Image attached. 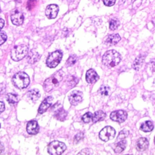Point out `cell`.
<instances>
[{
	"label": "cell",
	"instance_id": "1",
	"mask_svg": "<svg viewBox=\"0 0 155 155\" xmlns=\"http://www.w3.org/2000/svg\"><path fill=\"white\" fill-rule=\"evenodd\" d=\"M121 60L120 54L114 50L106 51L102 56V63L108 67H114L116 66Z\"/></svg>",
	"mask_w": 155,
	"mask_h": 155
},
{
	"label": "cell",
	"instance_id": "2",
	"mask_svg": "<svg viewBox=\"0 0 155 155\" xmlns=\"http://www.w3.org/2000/svg\"><path fill=\"white\" fill-rule=\"evenodd\" d=\"M63 78V71L59 70L54 73L50 78L47 79L43 85L44 89L45 91L49 92L52 90L54 88L58 86Z\"/></svg>",
	"mask_w": 155,
	"mask_h": 155
},
{
	"label": "cell",
	"instance_id": "3",
	"mask_svg": "<svg viewBox=\"0 0 155 155\" xmlns=\"http://www.w3.org/2000/svg\"><path fill=\"white\" fill-rule=\"evenodd\" d=\"M12 82L15 87L22 89L26 88L28 85L30 79L25 73L20 71L14 75L12 78Z\"/></svg>",
	"mask_w": 155,
	"mask_h": 155
},
{
	"label": "cell",
	"instance_id": "4",
	"mask_svg": "<svg viewBox=\"0 0 155 155\" xmlns=\"http://www.w3.org/2000/svg\"><path fill=\"white\" fill-rule=\"evenodd\" d=\"M28 53V47L24 44L15 46L11 50V58L15 61L24 58Z\"/></svg>",
	"mask_w": 155,
	"mask_h": 155
},
{
	"label": "cell",
	"instance_id": "5",
	"mask_svg": "<svg viewBox=\"0 0 155 155\" xmlns=\"http://www.w3.org/2000/svg\"><path fill=\"white\" fill-rule=\"evenodd\" d=\"M48 152L52 155L61 154L66 150V145L64 143L58 140H54L48 145Z\"/></svg>",
	"mask_w": 155,
	"mask_h": 155
},
{
	"label": "cell",
	"instance_id": "6",
	"mask_svg": "<svg viewBox=\"0 0 155 155\" xmlns=\"http://www.w3.org/2000/svg\"><path fill=\"white\" fill-rule=\"evenodd\" d=\"M62 57V53L61 51L56 50L55 51H53V53L50 54L47 59V65L50 68L56 67L61 61Z\"/></svg>",
	"mask_w": 155,
	"mask_h": 155
},
{
	"label": "cell",
	"instance_id": "7",
	"mask_svg": "<svg viewBox=\"0 0 155 155\" xmlns=\"http://www.w3.org/2000/svg\"><path fill=\"white\" fill-rule=\"evenodd\" d=\"M115 136L114 129L110 126L104 127L99 133V137L101 140L107 142L114 138Z\"/></svg>",
	"mask_w": 155,
	"mask_h": 155
},
{
	"label": "cell",
	"instance_id": "8",
	"mask_svg": "<svg viewBox=\"0 0 155 155\" xmlns=\"http://www.w3.org/2000/svg\"><path fill=\"white\" fill-rule=\"evenodd\" d=\"M11 20L15 25H20L23 23L24 16L22 12L18 8L14 9L11 13Z\"/></svg>",
	"mask_w": 155,
	"mask_h": 155
},
{
	"label": "cell",
	"instance_id": "9",
	"mask_svg": "<svg viewBox=\"0 0 155 155\" xmlns=\"http://www.w3.org/2000/svg\"><path fill=\"white\" fill-rule=\"evenodd\" d=\"M127 117V113L124 110H117L113 111L110 114V118L111 120L117 122H124Z\"/></svg>",
	"mask_w": 155,
	"mask_h": 155
},
{
	"label": "cell",
	"instance_id": "10",
	"mask_svg": "<svg viewBox=\"0 0 155 155\" xmlns=\"http://www.w3.org/2000/svg\"><path fill=\"white\" fill-rule=\"evenodd\" d=\"M82 93L80 91L74 90L69 95L68 99L73 105H77L82 101Z\"/></svg>",
	"mask_w": 155,
	"mask_h": 155
},
{
	"label": "cell",
	"instance_id": "11",
	"mask_svg": "<svg viewBox=\"0 0 155 155\" xmlns=\"http://www.w3.org/2000/svg\"><path fill=\"white\" fill-rule=\"evenodd\" d=\"M59 12V7L56 4H50L45 9V15L48 19H53L57 16Z\"/></svg>",
	"mask_w": 155,
	"mask_h": 155
},
{
	"label": "cell",
	"instance_id": "12",
	"mask_svg": "<svg viewBox=\"0 0 155 155\" xmlns=\"http://www.w3.org/2000/svg\"><path fill=\"white\" fill-rule=\"evenodd\" d=\"M39 125L36 120H30L27 125V131L30 134H36L39 131Z\"/></svg>",
	"mask_w": 155,
	"mask_h": 155
},
{
	"label": "cell",
	"instance_id": "13",
	"mask_svg": "<svg viewBox=\"0 0 155 155\" xmlns=\"http://www.w3.org/2000/svg\"><path fill=\"white\" fill-rule=\"evenodd\" d=\"M99 78L98 74L93 69H90L86 73V81L89 84L96 82Z\"/></svg>",
	"mask_w": 155,
	"mask_h": 155
},
{
	"label": "cell",
	"instance_id": "14",
	"mask_svg": "<svg viewBox=\"0 0 155 155\" xmlns=\"http://www.w3.org/2000/svg\"><path fill=\"white\" fill-rule=\"evenodd\" d=\"M53 97L52 96H48L47 98H45L42 102L41 103V104L39 106V110H38V112L41 114L44 113V112L46 111V110L50 107V106L51 104V102L53 101Z\"/></svg>",
	"mask_w": 155,
	"mask_h": 155
},
{
	"label": "cell",
	"instance_id": "15",
	"mask_svg": "<svg viewBox=\"0 0 155 155\" xmlns=\"http://www.w3.org/2000/svg\"><path fill=\"white\" fill-rule=\"evenodd\" d=\"M148 140L147 138L145 137H141L139 138L136 144V149L139 151H143L146 150L148 147Z\"/></svg>",
	"mask_w": 155,
	"mask_h": 155
},
{
	"label": "cell",
	"instance_id": "16",
	"mask_svg": "<svg viewBox=\"0 0 155 155\" xmlns=\"http://www.w3.org/2000/svg\"><path fill=\"white\" fill-rule=\"evenodd\" d=\"M120 40V36L118 34H111L107 36L105 42L108 45H115Z\"/></svg>",
	"mask_w": 155,
	"mask_h": 155
},
{
	"label": "cell",
	"instance_id": "17",
	"mask_svg": "<svg viewBox=\"0 0 155 155\" xmlns=\"http://www.w3.org/2000/svg\"><path fill=\"white\" fill-rule=\"evenodd\" d=\"M40 58V54L35 50L30 51L27 56V61L30 64H34L37 62Z\"/></svg>",
	"mask_w": 155,
	"mask_h": 155
},
{
	"label": "cell",
	"instance_id": "18",
	"mask_svg": "<svg viewBox=\"0 0 155 155\" xmlns=\"http://www.w3.org/2000/svg\"><path fill=\"white\" fill-rule=\"evenodd\" d=\"M67 115V113L66 112V111L62 107L58 108V110H56L55 111L54 113V116L55 117L61 120V121H63L65 119V117Z\"/></svg>",
	"mask_w": 155,
	"mask_h": 155
},
{
	"label": "cell",
	"instance_id": "19",
	"mask_svg": "<svg viewBox=\"0 0 155 155\" xmlns=\"http://www.w3.org/2000/svg\"><path fill=\"white\" fill-rule=\"evenodd\" d=\"M105 116H106V114L104 111H102L101 110L97 111L93 115L92 121L94 123H96L97 122L103 120L105 118Z\"/></svg>",
	"mask_w": 155,
	"mask_h": 155
},
{
	"label": "cell",
	"instance_id": "20",
	"mask_svg": "<svg viewBox=\"0 0 155 155\" xmlns=\"http://www.w3.org/2000/svg\"><path fill=\"white\" fill-rule=\"evenodd\" d=\"M144 59L145 56L143 55H139L137 56L133 64V68L136 70H139L143 64Z\"/></svg>",
	"mask_w": 155,
	"mask_h": 155
},
{
	"label": "cell",
	"instance_id": "21",
	"mask_svg": "<svg viewBox=\"0 0 155 155\" xmlns=\"http://www.w3.org/2000/svg\"><path fill=\"white\" fill-rule=\"evenodd\" d=\"M27 96L31 101H35L38 100L40 97V93L38 89H33L28 91Z\"/></svg>",
	"mask_w": 155,
	"mask_h": 155
},
{
	"label": "cell",
	"instance_id": "22",
	"mask_svg": "<svg viewBox=\"0 0 155 155\" xmlns=\"http://www.w3.org/2000/svg\"><path fill=\"white\" fill-rule=\"evenodd\" d=\"M140 129L144 132H150L153 129V123L150 120H147L141 124Z\"/></svg>",
	"mask_w": 155,
	"mask_h": 155
},
{
	"label": "cell",
	"instance_id": "23",
	"mask_svg": "<svg viewBox=\"0 0 155 155\" xmlns=\"http://www.w3.org/2000/svg\"><path fill=\"white\" fill-rule=\"evenodd\" d=\"M127 145V142L125 140H122L119 141V142L116 145V147L114 149V152L117 153H119L124 151L125 148H126Z\"/></svg>",
	"mask_w": 155,
	"mask_h": 155
},
{
	"label": "cell",
	"instance_id": "24",
	"mask_svg": "<svg viewBox=\"0 0 155 155\" xmlns=\"http://www.w3.org/2000/svg\"><path fill=\"white\" fill-rule=\"evenodd\" d=\"M6 99L9 104H14L18 102V96L13 93H8L6 96Z\"/></svg>",
	"mask_w": 155,
	"mask_h": 155
},
{
	"label": "cell",
	"instance_id": "25",
	"mask_svg": "<svg viewBox=\"0 0 155 155\" xmlns=\"http://www.w3.org/2000/svg\"><path fill=\"white\" fill-rule=\"evenodd\" d=\"M110 88L107 85H102L99 90V93L102 95V96H107L109 94Z\"/></svg>",
	"mask_w": 155,
	"mask_h": 155
},
{
	"label": "cell",
	"instance_id": "26",
	"mask_svg": "<svg viewBox=\"0 0 155 155\" xmlns=\"http://www.w3.org/2000/svg\"><path fill=\"white\" fill-rule=\"evenodd\" d=\"M77 59H78V58H77L76 55L73 54V55L70 56L67 61L66 65L67 67H69V66H71V65H74L76 63V62L77 61Z\"/></svg>",
	"mask_w": 155,
	"mask_h": 155
},
{
	"label": "cell",
	"instance_id": "27",
	"mask_svg": "<svg viewBox=\"0 0 155 155\" xmlns=\"http://www.w3.org/2000/svg\"><path fill=\"white\" fill-rule=\"evenodd\" d=\"M120 22L117 19H113L110 22V28L111 30H115L117 28Z\"/></svg>",
	"mask_w": 155,
	"mask_h": 155
},
{
	"label": "cell",
	"instance_id": "28",
	"mask_svg": "<svg viewBox=\"0 0 155 155\" xmlns=\"http://www.w3.org/2000/svg\"><path fill=\"white\" fill-rule=\"evenodd\" d=\"M93 114L90 112H88L87 113H85L82 117V120L84 121V122L85 123H88L90 122L91 120H92V118H93Z\"/></svg>",
	"mask_w": 155,
	"mask_h": 155
},
{
	"label": "cell",
	"instance_id": "29",
	"mask_svg": "<svg viewBox=\"0 0 155 155\" xmlns=\"http://www.w3.org/2000/svg\"><path fill=\"white\" fill-rule=\"evenodd\" d=\"M128 133H128V131H127V130H122V131L119 133V135H118V136H117V140L118 141L124 140L125 138H126V137L128 136Z\"/></svg>",
	"mask_w": 155,
	"mask_h": 155
},
{
	"label": "cell",
	"instance_id": "30",
	"mask_svg": "<svg viewBox=\"0 0 155 155\" xmlns=\"http://www.w3.org/2000/svg\"><path fill=\"white\" fill-rule=\"evenodd\" d=\"M7 36L5 31H0V45L4 44L7 40Z\"/></svg>",
	"mask_w": 155,
	"mask_h": 155
},
{
	"label": "cell",
	"instance_id": "31",
	"mask_svg": "<svg viewBox=\"0 0 155 155\" xmlns=\"http://www.w3.org/2000/svg\"><path fill=\"white\" fill-rule=\"evenodd\" d=\"M84 137V133L81 132L77 134L74 138V143H78L80 140H81Z\"/></svg>",
	"mask_w": 155,
	"mask_h": 155
},
{
	"label": "cell",
	"instance_id": "32",
	"mask_svg": "<svg viewBox=\"0 0 155 155\" xmlns=\"http://www.w3.org/2000/svg\"><path fill=\"white\" fill-rule=\"evenodd\" d=\"M93 154V151L90 148H85V149H83L81 150V151H80L78 154H88V155H90V154Z\"/></svg>",
	"mask_w": 155,
	"mask_h": 155
},
{
	"label": "cell",
	"instance_id": "33",
	"mask_svg": "<svg viewBox=\"0 0 155 155\" xmlns=\"http://www.w3.org/2000/svg\"><path fill=\"white\" fill-rule=\"evenodd\" d=\"M36 1L35 0H28L27 2V8L29 10H31L33 8V7L36 5Z\"/></svg>",
	"mask_w": 155,
	"mask_h": 155
},
{
	"label": "cell",
	"instance_id": "34",
	"mask_svg": "<svg viewBox=\"0 0 155 155\" xmlns=\"http://www.w3.org/2000/svg\"><path fill=\"white\" fill-rule=\"evenodd\" d=\"M115 1L116 0H103L104 4L106 6H108V7L113 5L115 3Z\"/></svg>",
	"mask_w": 155,
	"mask_h": 155
},
{
	"label": "cell",
	"instance_id": "35",
	"mask_svg": "<svg viewBox=\"0 0 155 155\" xmlns=\"http://www.w3.org/2000/svg\"><path fill=\"white\" fill-rule=\"evenodd\" d=\"M4 109H5V105L4 102L0 101V114L4 111Z\"/></svg>",
	"mask_w": 155,
	"mask_h": 155
},
{
	"label": "cell",
	"instance_id": "36",
	"mask_svg": "<svg viewBox=\"0 0 155 155\" xmlns=\"http://www.w3.org/2000/svg\"><path fill=\"white\" fill-rule=\"evenodd\" d=\"M150 64L151 65V70L153 71H155V59H152L150 61Z\"/></svg>",
	"mask_w": 155,
	"mask_h": 155
},
{
	"label": "cell",
	"instance_id": "37",
	"mask_svg": "<svg viewBox=\"0 0 155 155\" xmlns=\"http://www.w3.org/2000/svg\"><path fill=\"white\" fill-rule=\"evenodd\" d=\"M4 25V19L0 18V31L3 28Z\"/></svg>",
	"mask_w": 155,
	"mask_h": 155
},
{
	"label": "cell",
	"instance_id": "38",
	"mask_svg": "<svg viewBox=\"0 0 155 155\" xmlns=\"http://www.w3.org/2000/svg\"><path fill=\"white\" fill-rule=\"evenodd\" d=\"M4 145H3V144L2 143V142L0 141V154L4 151Z\"/></svg>",
	"mask_w": 155,
	"mask_h": 155
},
{
	"label": "cell",
	"instance_id": "39",
	"mask_svg": "<svg viewBox=\"0 0 155 155\" xmlns=\"http://www.w3.org/2000/svg\"><path fill=\"white\" fill-rule=\"evenodd\" d=\"M137 1H138V0H132V4H133V5L134 6L137 5ZM139 1H140V2H141L142 0H139Z\"/></svg>",
	"mask_w": 155,
	"mask_h": 155
},
{
	"label": "cell",
	"instance_id": "40",
	"mask_svg": "<svg viewBox=\"0 0 155 155\" xmlns=\"http://www.w3.org/2000/svg\"><path fill=\"white\" fill-rule=\"evenodd\" d=\"M154 143H155V137H154Z\"/></svg>",
	"mask_w": 155,
	"mask_h": 155
},
{
	"label": "cell",
	"instance_id": "41",
	"mask_svg": "<svg viewBox=\"0 0 155 155\" xmlns=\"http://www.w3.org/2000/svg\"><path fill=\"white\" fill-rule=\"evenodd\" d=\"M0 12H1V8H0Z\"/></svg>",
	"mask_w": 155,
	"mask_h": 155
},
{
	"label": "cell",
	"instance_id": "42",
	"mask_svg": "<svg viewBox=\"0 0 155 155\" xmlns=\"http://www.w3.org/2000/svg\"><path fill=\"white\" fill-rule=\"evenodd\" d=\"M0 127H1V125H0Z\"/></svg>",
	"mask_w": 155,
	"mask_h": 155
}]
</instances>
